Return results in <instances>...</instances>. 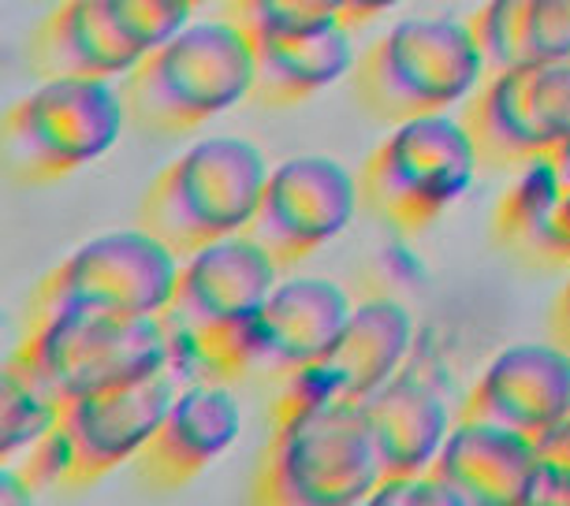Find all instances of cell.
I'll list each match as a JSON object with an SVG mask.
<instances>
[{
  "mask_svg": "<svg viewBox=\"0 0 570 506\" xmlns=\"http://www.w3.org/2000/svg\"><path fill=\"white\" fill-rule=\"evenodd\" d=\"M522 12H525V0H485V4H481L478 12L466 19L489 75L492 71L525 68Z\"/></svg>",
  "mask_w": 570,
  "mask_h": 506,
  "instance_id": "cell-24",
  "label": "cell"
},
{
  "mask_svg": "<svg viewBox=\"0 0 570 506\" xmlns=\"http://www.w3.org/2000/svg\"><path fill=\"white\" fill-rule=\"evenodd\" d=\"M262 146L239 135L198 138L149 182L138 220L179 257L243 235L268 179Z\"/></svg>",
  "mask_w": 570,
  "mask_h": 506,
  "instance_id": "cell-4",
  "label": "cell"
},
{
  "mask_svg": "<svg viewBox=\"0 0 570 506\" xmlns=\"http://www.w3.org/2000/svg\"><path fill=\"white\" fill-rule=\"evenodd\" d=\"M239 428L243 414L228 384H179L157 433L135 458L138 477L154 492H179L228 455Z\"/></svg>",
  "mask_w": 570,
  "mask_h": 506,
  "instance_id": "cell-17",
  "label": "cell"
},
{
  "mask_svg": "<svg viewBox=\"0 0 570 506\" xmlns=\"http://www.w3.org/2000/svg\"><path fill=\"white\" fill-rule=\"evenodd\" d=\"M127 105L105 79H38L0 120L4 176L19 187H41L101 160L120 142Z\"/></svg>",
  "mask_w": 570,
  "mask_h": 506,
  "instance_id": "cell-6",
  "label": "cell"
},
{
  "mask_svg": "<svg viewBox=\"0 0 570 506\" xmlns=\"http://www.w3.org/2000/svg\"><path fill=\"white\" fill-rule=\"evenodd\" d=\"M481 168L514 171L570 146V63H525L492 71L462 105Z\"/></svg>",
  "mask_w": 570,
  "mask_h": 506,
  "instance_id": "cell-11",
  "label": "cell"
},
{
  "mask_svg": "<svg viewBox=\"0 0 570 506\" xmlns=\"http://www.w3.org/2000/svg\"><path fill=\"white\" fill-rule=\"evenodd\" d=\"M492 239L522 265L570 268V146L511 171L492 212Z\"/></svg>",
  "mask_w": 570,
  "mask_h": 506,
  "instance_id": "cell-18",
  "label": "cell"
},
{
  "mask_svg": "<svg viewBox=\"0 0 570 506\" xmlns=\"http://www.w3.org/2000/svg\"><path fill=\"white\" fill-rule=\"evenodd\" d=\"M0 458L23 455L30 444L52 433L60 425L63 403H57L46 387L35 384L19 365L4 361V380H0Z\"/></svg>",
  "mask_w": 570,
  "mask_h": 506,
  "instance_id": "cell-22",
  "label": "cell"
},
{
  "mask_svg": "<svg viewBox=\"0 0 570 506\" xmlns=\"http://www.w3.org/2000/svg\"><path fill=\"white\" fill-rule=\"evenodd\" d=\"M220 16H228L250 38L306 34L325 27H351V0H220Z\"/></svg>",
  "mask_w": 570,
  "mask_h": 506,
  "instance_id": "cell-23",
  "label": "cell"
},
{
  "mask_svg": "<svg viewBox=\"0 0 570 506\" xmlns=\"http://www.w3.org/2000/svg\"><path fill=\"white\" fill-rule=\"evenodd\" d=\"M414 317L395 298H365L351 309L336 347L309 369L276 384L268 421L325 403H370L411 361Z\"/></svg>",
  "mask_w": 570,
  "mask_h": 506,
  "instance_id": "cell-12",
  "label": "cell"
},
{
  "mask_svg": "<svg viewBox=\"0 0 570 506\" xmlns=\"http://www.w3.org/2000/svg\"><path fill=\"white\" fill-rule=\"evenodd\" d=\"M8 361L46 387L57 403H71L168 369V347L157 317L63 309L27 320L23 339Z\"/></svg>",
  "mask_w": 570,
  "mask_h": 506,
  "instance_id": "cell-7",
  "label": "cell"
},
{
  "mask_svg": "<svg viewBox=\"0 0 570 506\" xmlns=\"http://www.w3.org/2000/svg\"><path fill=\"white\" fill-rule=\"evenodd\" d=\"M455 506H530L537 439L492 421L455 417L433 462Z\"/></svg>",
  "mask_w": 570,
  "mask_h": 506,
  "instance_id": "cell-19",
  "label": "cell"
},
{
  "mask_svg": "<svg viewBox=\"0 0 570 506\" xmlns=\"http://www.w3.org/2000/svg\"><path fill=\"white\" fill-rule=\"evenodd\" d=\"M279 268L250 235L209 242L179 261L160 331L179 384H235L250 369L254 320Z\"/></svg>",
  "mask_w": 570,
  "mask_h": 506,
  "instance_id": "cell-1",
  "label": "cell"
},
{
  "mask_svg": "<svg viewBox=\"0 0 570 506\" xmlns=\"http://www.w3.org/2000/svg\"><path fill=\"white\" fill-rule=\"evenodd\" d=\"M250 499L265 506H358L381 484L365 403H325L268 421Z\"/></svg>",
  "mask_w": 570,
  "mask_h": 506,
  "instance_id": "cell-3",
  "label": "cell"
},
{
  "mask_svg": "<svg viewBox=\"0 0 570 506\" xmlns=\"http://www.w3.org/2000/svg\"><path fill=\"white\" fill-rule=\"evenodd\" d=\"M195 0H57L30 34L38 79L120 82L195 19Z\"/></svg>",
  "mask_w": 570,
  "mask_h": 506,
  "instance_id": "cell-9",
  "label": "cell"
},
{
  "mask_svg": "<svg viewBox=\"0 0 570 506\" xmlns=\"http://www.w3.org/2000/svg\"><path fill=\"white\" fill-rule=\"evenodd\" d=\"M570 410V354L559 343H514L473 380L459 417L537 439Z\"/></svg>",
  "mask_w": 570,
  "mask_h": 506,
  "instance_id": "cell-16",
  "label": "cell"
},
{
  "mask_svg": "<svg viewBox=\"0 0 570 506\" xmlns=\"http://www.w3.org/2000/svg\"><path fill=\"white\" fill-rule=\"evenodd\" d=\"M478 168L481 153L462 116L400 120L358 171L362 206L395 231H425L470 190Z\"/></svg>",
  "mask_w": 570,
  "mask_h": 506,
  "instance_id": "cell-8",
  "label": "cell"
},
{
  "mask_svg": "<svg viewBox=\"0 0 570 506\" xmlns=\"http://www.w3.org/2000/svg\"><path fill=\"white\" fill-rule=\"evenodd\" d=\"M365 421H370L384 477H395V473L433 469L455 417L429 365H403L365 403Z\"/></svg>",
  "mask_w": 570,
  "mask_h": 506,
  "instance_id": "cell-20",
  "label": "cell"
},
{
  "mask_svg": "<svg viewBox=\"0 0 570 506\" xmlns=\"http://www.w3.org/2000/svg\"><path fill=\"white\" fill-rule=\"evenodd\" d=\"M254 41L228 16L190 19L120 79L127 127L187 135L250 101Z\"/></svg>",
  "mask_w": 570,
  "mask_h": 506,
  "instance_id": "cell-2",
  "label": "cell"
},
{
  "mask_svg": "<svg viewBox=\"0 0 570 506\" xmlns=\"http://www.w3.org/2000/svg\"><path fill=\"white\" fill-rule=\"evenodd\" d=\"M530 506H570V410L537 436V473Z\"/></svg>",
  "mask_w": 570,
  "mask_h": 506,
  "instance_id": "cell-26",
  "label": "cell"
},
{
  "mask_svg": "<svg viewBox=\"0 0 570 506\" xmlns=\"http://www.w3.org/2000/svg\"><path fill=\"white\" fill-rule=\"evenodd\" d=\"M354 301L336 279L292 276L268 290L262 314L254 320L250 369L257 380H287V376L317 365L336 347Z\"/></svg>",
  "mask_w": 570,
  "mask_h": 506,
  "instance_id": "cell-15",
  "label": "cell"
},
{
  "mask_svg": "<svg viewBox=\"0 0 570 506\" xmlns=\"http://www.w3.org/2000/svg\"><path fill=\"white\" fill-rule=\"evenodd\" d=\"M176 391L179 380L168 369H160L146 380L63 403L60 428L68 433L75 450L68 492L90 488V484H98L101 477H109V473L142 455V447L157 433Z\"/></svg>",
  "mask_w": 570,
  "mask_h": 506,
  "instance_id": "cell-14",
  "label": "cell"
},
{
  "mask_svg": "<svg viewBox=\"0 0 570 506\" xmlns=\"http://www.w3.org/2000/svg\"><path fill=\"white\" fill-rule=\"evenodd\" d=\"M183 257L142 224L101 231L63 257L30 298V317L94 309L112 317H160Z\"/></svg>",
  "mask_w": 570,
  "mask_h": 506,
  "instance_id": "cell-10",
  "label": "cell"
},
{
  "mask_svg": "<svg viewBox=\"0 0 570 506\" xmlns=\"http://www.w3.org/2000/svg\"><path fill=\"white\" fill-rule=\"evenodd\" d=\"M358 206V176H351L336 157L298 153L268 168L265 190L243 235H250L279 272H287L340 239Z\"/></svg>",
  "mask_w": 570,
  "mask_h": 506,
  "instance_id": "cell-13",
  "label": "cell"
},
{
  "mask_svg": "<svg viewBox=\"0 0 570 506\" xmlns=\"http://www.w3.org/2000/svg\"><path fill=\"white\" fill-rule=\"evenodd\" d=\"M485 60L466 19H403L354 63V93L373 120L455 112L485 82Z\"/></svg>",
  "mask_w": 570,
  "mask_h": 506,
  "instance_id": "cell-5",
  "label": "cell"
},
{
  "mask_svg": "<svg viewBox=\"0 0 570 506\" xmlns=\"http://www.w3.org/2000/svg\"><path fill=\"white\" fill-rule=\"evenodd\" d=\"M548 339L559 343V347L570 354V276H567V284L559 287L552 309H548Z\"/></svg>",
  "mask_w": 570,
  "mask_h": 506,
  "instance_id": "cell-28",
  "label": "cell"
},
{
  "mask_svg": "<svg viewBox=\"0 0 570 506\" xmlns=\"http://www.w3.org/2000/svg\"><path fill=\"white\" fill-rule=\"evenodd\" d=\"M525 63H570V0H525Z\"/></svg>",
  "mask_w": 570,
  "mask_h": 506,
  "instance_id": "cell-25",
  "label": "cell"
},
{
  "mask_svg": "<svg viewBox=\"0 0 570 506\" xmlns=\"http://www.w3.org/2000/svg\"><path fill=\"white\" fill-rule=\"evenodd\" d=\"M370 503L373 506H455V495L444 488V480L433 469H422V473L381 477Z\"/></svg>",
  "mask_w": 570,
  "mask_h": 506,
  "instance_id": "cell-27",
  "label": "cell"
},
{
  "mask_svg": "<svg viewBox=\"0 0 570 506\" xmlns=\"http://www.w3.org/2000/svg\"><path fill=\"white\" fill-rule=\"evenodd\" d=\"M254 41V86L257 109H292L306 97L328 90L354 71L351 27H325L306 34H265Z\"/></svg>",
  "mask_w": 570,
  "mask_h": 506,
  "instance_id": "cell-21",
  "label": "cell"
},
{
  "mask_svg": "<svg viewBox=\"0 0 570 506\" xmlns=\"http://www.w3.org/2000/svg\"><path fill=\"white\" fill-rule=\"evenodd\" d=\"M195 4H206V0H195Z\"/></svg>",
  "mask_w": 570,
  "mask_h": 506,
  "instance_id": "cell-29",
  "label": "cell"
}]
</instances>
